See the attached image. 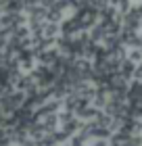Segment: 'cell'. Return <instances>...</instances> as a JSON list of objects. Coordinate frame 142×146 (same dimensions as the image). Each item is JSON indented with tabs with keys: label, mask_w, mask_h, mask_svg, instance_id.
Returning a JSON list of instances; mask_svg holds the SVG:
<instances>
[{
	"label": "cell",
	"mask_w": 142,
	"mask_h": 146,
	"mask_svg": "<svg viewBox=\"0 0 142 146\" xmlns=\"http://www.w3.org/2000/svg\"><path fill=\"white\" fill-rule=\"evenodd\" d=\"M79 31H84L82 29V21H79V17H71V19H63L61 21V34H65V36H75L79 34Z\"/></svg>",
	"instance_id": "cell-1"
},
{
	"label": "cell",
	"mask_w": 142,
	"mask_h": 146,
	"mask_svg": "<svg viewBox=\"0 0 142 146\" xmlns=\"http://www.w3.org/2000/svg\"><path fill=\"white\" fill-rule=\"evenodd\" d=\"M59 56H61V50L46 48V50H42V52H40V54H38L36 58H38V61L42 63V65H50V67H52V65H55V61H57Z\"/></svg>",
	"instance_id": "cell-2"
},
{
	"label": "cell",
	"mask_w": 142,
	"mask_h": 146,
	"mask_svg": "<svg viewBox=\"0 0 142 146\" xmlns=\"http://www.w3.org/2000/svg\"><path fill=\"white\" fill-rule=\"evenodd\" d=\"M40 121H42V125H44V129H46V131H57V125L61 123L57 113H48V115H44L42 119H40Z\"/></svg>",
	"instance_id": "cell-3"
},
{
	"label": "cell",
	"mask_w": 142,
	"mask_h": 146,
	"mask_svg": "<svg viewBox=\"0 0 142 146\" xmlns=\"http://www.w3.org/2000/svg\"><path fill=\"white\" fill-rule=\"evenodd\" d=\"M79 127H82V123H79V117H73L71 121H67V123H63V131L67 136H75L77 131H79Z\"/></svg>",
	"instance_id": "cell-4"
},
{
	"label": "cell",
	"mask_w": 142,
	"mask_h": 146,
	"mask_svg": "<svg viewBox=\"0 0 142 146\" xmlns=\"http://www.w3.org/2000/svg\"><path fill=\"white\" fill-rule=\"evenodd\" d=\"M59 34H61V23L44 21V36L46 38H57Z\"/></svg>",
	"instance_id": "cell-5"
},
{
	"label": "cell",
	"mask_w": 142,
	"mask_h": 146,
	"mask_svg": "<svg viewBox=\"0 0 142 146\" xmlns=\"http://www.w3.org/2000/svg\"><path fill=\"white\" fill-rule=\"evenodd\" d=\"M90 38L94 40V42H103V40L107 38V31H105V27H103L100 23L92 25V27H90Z\"/></svg>",
	"instance_id": "cell-6"
},
{
	"label": "cell",
	"mask_w": 142,
	"mask_h": 146,
	"mask_svg": "<svg viewBox=\"0 0 142 146\" xmlns=\"http://www.w3.org/2000/svg\"><path fill=\"white\" fill-rule=\"evenodd\" d=\"M119 71H121V75H123L125 79H130V77L134 75V73H136V67H134V61H130V58H125V61L121 63Z\"/></svg>",
	"instance_id": "cell-7"
},
{
	"label": "cell",
	"mask_w": 142,
	"mask_h": 146,
	"mask_svg": "<svg viewBox=\"0 0 142 146\" xmlns=\"http://www.w3.org/2000/svg\"><path fill=\"white\" fill-rule=\"evenodd\" d=\"M63 13L59 6H52V9H48V13H46V21H52V23H61L63 21Z\"/></svg>",
	"instance_id": "cell-8"
},
{
	"label": "cell",
	"mask_w": 142,
	"mask_h": 146,
	"mask_svg": "<svg viewBox=\"0 0 142 146\" xmlns=\"http://www.w3.org/2000/svg\"><path fill=\"white\" fill-rule=\"evenodd\" d=\"M29 34H31V29H29V25H27V23H25V25H17V27H15V31H13V36H15V38H19V40L29 38Z\"/></svg>",
	"instance_id": "cell-9"
},
{
	"label": "cell",
	"mask_w": 142,
	"mask_h": 146,
	"mask_svg": "<svg viewBox=\"0 0 142 146\" xmlns=\"http://www.w3.org/2000/svg\"><path fill=\"white\" fill-rule=\"evenodd\" d=\"M111 127H100V125H96V127H94V138H96V140H107V138H111L113 134H111Z\"/></svg>",
	"instance_id": "cell-10"
},
{
	"label": "cell",
	"mask_w": 142,
	"mask_h": 146,
	"mask_svg": "<svg viewBox=\"0 0 142 146\" xmlns=\"http://www.w3.org/2000/svg\"><path fill=\"white\" fill-rule=\"evenodd\" d=\"M19 146H36V138H31V136H25L21 142H19Z\"/></svg>",
	"instance_id": "cell-11"
},
{
	"label": "cell",
	"mask_w": 142,
	"mask_h": 146,
	"mask_svg": "<svg viewBox=\"0 0 142 146\" xmlns=\"http://www.w3.org/2000/svg\"><path fill=\"white\" fill-rule=\"evenodd\" d=\"M140 56H142V50L138 48V50H132V52H130V56H127V58L136 63V61H140Z\"/></svg>",
	"instance_id": "cell-12"
},
{
	"label": "cell",
	"mask_w": 142,
	"mask_h": 146,
	"mask_svg": "<svg viewBox=\"0 0 142 146\" xmlns=\"http://www.w3.org/2000/svg\"><path fill=\"white\" fill-rule=\"evenodd\" d=\"M40 4H42V6H46V9H52V6L57 4V0H42Z\"/></svg>",
	"instance_id": "cell-13"
},
{
	"label": "cell",
	"mask_w": 142,
	"mask_h": 146,
	"mask_svg": "<svg viewBox=\"0 0 142 146\" xmlns=\"http://www.w3.org/2000/svg\"><path fill=\"white\" fill-rule=\"evenodd\" d=\"M40 2H42V0H25V9H27V6H36Z\"/></svg>",
	"instance_id": "cell-14"
},
{
	"label": "cell",
	"mask_w": 142,
	"mask_h": 146,
	"mask_svg": "<svg viewBox=\"0 0 142 146\" xmlns=\"http://www.w3.org/2000/svg\"><path fill=\"white\" fill-rule=\"evenodd\" d=\"M134 77H138V79H142V65L136 69V73H134Z\"/></svg>",
	"instance_id": "cell-15"
},
{
	"label": "cell",
	"mask_w": 142,
	"mask_h": 146,
	"mask_svg": "<svg viewBox=\"0 0 142 146\" xmlns=\"http://www.w3.org/2000/svg\"><path fill=\"white\" fill-rule=\"evenodd\" d=\"M2 13H4V0H0V17H2Z\"/></svg>",
	"instance_id": "cell-16"
}]
</instances>
